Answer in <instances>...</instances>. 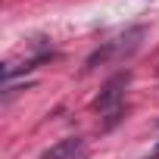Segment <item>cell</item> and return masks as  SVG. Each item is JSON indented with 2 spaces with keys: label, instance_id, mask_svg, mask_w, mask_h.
Here are the masks:
<instances>
[{
  "label": "cell",
  "instance_id": "6da1fadb",
  "mask_svg": "<svg viewBox=\"0 0 159 159\" xmlns=\"http://www.w3.org/2000/svg\"><path fill=\"white\" fill-rule=\"evenodd\" d=\"M128 81H131V75H128V72H119L116 78H109V81L103 84L100 97L94 100V109H97L100 116H109V119H106V128L116 122V116H119V109H122V100H125V88H128Z\"/></svg>",
  "mask_w": 159,
  "mask_h": 159
},
{
  "label": "cell",
  "instance_id": "7a4b0ae2",
  "mask_svg": "<svg viewBox=\"0 0 159 159\" xmlns=\"http://www.w3.org/2000/svg\"><path fill=\"white\" fill-rule=\"evenodd\" d=\"M88 140H81V137H62V140H56L50 150H44L38 159H88Z\"/></svg>",
  "mask_w": 159,
  "mask_h": 159
}]
</instances>
